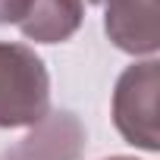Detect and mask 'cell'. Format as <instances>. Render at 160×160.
I'll return each mask as SVG.
<instances>
[{
    "instance_id": "6da1fadb",
    "label": "cell",
    "mask_w": 160,
    "mask_h": 160,
    "mask_svg": "<svg viewBox=\"0 0 160 160\" xmlns=\"http://www.w3.org/2000/svg\"><path fill=\"white\" fill-rule=\"evenodd\" d=\"M50 113V78L25 44H0V129L38 126Z\"/></svg>"
},
{
    "instance_id": "7a4b0ae2",
    "label": "cell",
    "mask_w": 160,
    "mask_h": 160,
    "mask_svg": "<svg viewBox=\"0 0 160 160\" xmlns=\"http://www.w3.org/2000/svg\"><path fill=\"white\" fill-rule=\"evenodd\" d=\"M157 91H160V63L144 60L129 66L113 91V122L122 138L135 148L157 151L160 129H157Z\"/></svg>"
},
{
    "instance_id": "3957f363",
    "label": "cell",
    "mask_w": 160,
    "mask_h": 160,
    "mask_svg": "<svg viewBox=\"0 0 160 160\" xmlns=\"http://www.w3.org/2000/svg\"><path fill=\"white\" fill-rule=\"evenodd\" d=\"M104 28L126 53H154L160 47V0H104Z\"/></svg>"
},
{
    "instance_id": "277c9868",
    "label": "cell",
    "mask_w": 160,
    "mask_h": 160,
    "mask_svg": "<svg viewBox=\"0 0 160 160\" xmlns=\"http://www.w3.org/2000/svg\"><path fill=\"white\" fill-rule=\"evenodd\" d=\"M85 144V129L72 113H47L32 135L10 148L0 160H78Z\"/></svg>"
},
{
    "instance_id": "5b68a950",
    "label": "cell",
    "mask_w": 160,
    "mask_h": 160,
    "mask_svg": "<svg viewBox=\"0 0 160 160\" xmlns=\"http://www.w3.org/2000/svg\"><path fill=\"white\" fill-rule=\"evenodd\" d=\"M82 25V0H32V10L19 22L22 35L41 44H57Z\"/></svg>"
},
{
    "instance_id": "8992f818",
    "label": "cell",
    "mask_w": 160,
    "mask_h": 160,
    "mask_svg": "<svg viewBox=\"0 0 160 160\" xmlns=\"http://www.w3.org/2000/svg\"><path fill=\"white\" fill-rule=\"evenodd\" d=\"M28 10H32V0H0V25H7V22L19 25Z\"/></svg>"
},
{
    "instance_id": "52a82bcc",
    "label": "cell",
    "mask_w": 160,
    "mask_h": 160,
    "mask_svg": "<svg viewBox=\"0 0 160 160\" xmlns=\"http://www.w3.org/2000/svg\"><path fill=\"white\" fill-rule=\"evenodd\" d=\"M110 160H132V157H110Z\"/></svg>"
},
{
    "instance_id": "ba28073f",
    "label": "cell",
    "mask_w": 160,
    "mask_h": 160,
    "mask_svg": "<svg viewBox=\"0 0 160 160\" xmlns=\"http://www.w3.org/2000/svg\"><path fill=\"white\" fill-rule=\"evenodd\" d=\"M91 3H104V0H91Z\"/></svg>"
}]
</instances>
